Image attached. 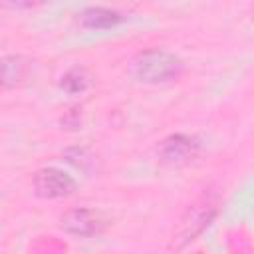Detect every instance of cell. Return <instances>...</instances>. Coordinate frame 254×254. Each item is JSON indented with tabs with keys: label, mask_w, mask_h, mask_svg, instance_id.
Masks as SVG:
<instances>
[{
	"label": "cell",
	"mask_w": 254,
	"mask_h": 254,
	"mask_svg": "<svg viewBox=\"0 0 254 254\" xmlns=\"http://www.w3.org/2000/svg\"><path fill=\"white\" fill-rule=\"evenodd\" d=\"M183 71V62L167 50L139 52L129 65V73L143 83H165L177 79Z\"/></svg>",
	"instance_id": "cell-1"
},
{
	"label": "cell",
	"mask_w": 254,
	"mask_h": 254,
	"mask_svg": "<svg viewBox=\"0 0 254 254\" xmlns=\"http://www.w3.org/2000/svg\"><path fill=\"white\" fill-rule=\"evenodd\" d=\"M123 20V16L115 10H107V8H87L81 16L79 22L81 26L89 28V30H107L117 26Z\"/></svg>",
	"instance_id": "cell-5"
},
{
	"label": "cell",
	"mask_w": 254,
	"mask_h": 254,
	"mask_svg": "<svg viewBox=\"0 0 254 254\" xmlns=\"http://www.w3.org/2000/svg\"><path fill=\"white\" fill-rule=\"evenodd\" d=\"M60 85H62V89H65L67 93H81V91H85L87 85H89V75L85 73V69L73 67V69H69V71L62 77Z\"/></svg>",
	"instance_id": "cell-7"
},
{
	"label": "cell",
	"mask_w": 254,
	"mask_h": 254,
	"mask_svg": "<svg viewBox=\"0 0 254 254\" xmlns=\"http://www.w3.org/2000/svg\"><path fill=\"white\" fill-rule=\"evenodd\" d=\"M34 189L44 198H62L75 190V181L60 169H42L34 175Z\"/></svg>",
	"instance_id": "cell-2"
},
{
	"label": "cell",
	"mask_w": 254,
	"mask_h": 254,
	"mask_svg": "<svg viewBox=\"0 0 254 254\" xmlns=\"http://www.w3.org/2000/svg\"><path fill=\"white\" fill-rule=\"evenodd\" d=\"M24 69H26V64L20 56H6L2 60V83H4V87L16 85L22 79Z\"/></svg>",
	"instance_id": "cell-6"
},
{
	"label": "cell",
	"mask_w": 254,
	"mask_h": 254,
	"mask_svg": "<svg viewBox=\"0 0 254 254\" xmlns=\"http://www.w3.org/2000/svg\"><path fill=\"white\" fill-rule=\"evenodd\" d=\"M103 220L95 210L73 208L62 216V228L75 236H95L103 228Z\"/></svg>",
	"instance_id": "cell-3"
},
{
	"label": "cell",
	"mask_w": 254,
	"mask_h": 254,
	"mask_svg": "<svg viewBox=\"0 0 254 254\" xmlns=\"http://www.w3.org/2000/svg\"><path fill=\"white\" fill-rule=\"evenodd\" d=\"M198 151V143L194 137L189 135H171L169 139L163 141V145L159 147V153L163 157V161L167 163H185L189 159H192Z\"/></svg>",
	"instance_id": "cell-4"
}]
</instances>
